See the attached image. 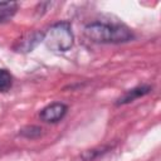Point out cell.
Masks as SVG:
<instances>
[{
	"label": "cell",
	"instance_id": "obj_1",
	"mask_svg": "<svg viewBox=\"0 0 161 161\" xmlns=\"http://www.w3.org/2000/svg\"><path fill=\"white\" fill-rule=\"evenodd\" d=\"M84 35L94 43L109 44V43H126L130 42L133 35L131 30L123 25L108 24L94 21L84 26Z\"/></svg>",
	"mask_w": 161,
	"mask_h": 161
},
{
	"label": "cell",
	"instance_id": "obj_2",
	"mask_svg": "<svg viewBox=\"0 0 161 161\" xmlns=\"http://www.w3.org/2000/svg\"><path fill=\"white\" fill-rule=\"evenodd\" d=\"M43 42L45 47L52 52H55V53L68 52L74 43V35L72 31L70 23L59 21L53 24L44 33Z\"/></svg>",
	"mask_w": 161,
	"mask_h": 161
},
{
	"label": "cell",
	"instance_id": "obj_3",
	"mask_svg": "<svg viewBox=\"0 0 161 161\" xmlns=\"http://www.w3.org/2000/svg\"><path fill=\"white\" fill-rule=\"evenodd\" d=\"M43 38H44V33H42V31L26 33V34H24L23 36H20L15 42V44L13 45V48L18 53H29L40 42H43Z\"/></svg>",
	"mask_w": 161,
	"mask_h": 161
},
{
	"label": "cell",
	"instance_id": "obj_4",
	"mask_svg": "<svg viewBox=\"0 0 161 161\" xmlns=\"http://www.w3.org/2000/svg\"><path fill=\"white\" fill-rule=\"evenodd\" d=\"M67 111H68L67 104H64L62 102H54V103H50L47 107H44L40 111L39 117H40V119L43 122L55 123V122L60 121L65 116Z\"/></svg>",
	"mask_w": 161,
	"mask_h": 161
},
{
	"label": "cell",
	"instance_id": "obj_5",
	"mask_svg": "<svg viewBox=\"0 0 161 161\" xmlns=\"http://www.w3.org/2000/svg\"><path fill=\"white\" fill-rule=\"evenodd\" d=\"M151 91H152V87H151V86H138V87H135V88L128 89L127 92H125V93L117 99L116 103H117V104H126V103L133 102L135 99L148 94Z\"/></svg>",
	"mask_w": 161,
	"mask_h": 161
},
{
	"label": "cell",
	"instance_id": "obj_6",
	"mask_svg": "<svg viewBox=\"0 0 161 161\" xmlns=\"http://www.w3.org/2000/svg\"><path fill=\"white\" fill-rule=\"evenodd\" d=\"M16 8H18L16 3H10V1L0 3V23H5L10 20L15 14Z\"/></svg>",
	"mask_w": 161,
	"mask_h": 161
},
{
	"label": "cell",
	"instance_id": "obj_7",
	"mask_svg": "<svg viewBox=\"0 0 161 161\" xmlns=\"http://www.w3.org/2000/svg\"><path fill=\"white\" fill-rule=\"evenodd\" d=\"M19 135H21L23 137L25 138H30V140H34V138H38L40 135H42V128L39 126H25L20 130Z\"/></svg>",
	"mask_w": 161,
	"mask_h": 161
},
{
	"label": "cell",
	"instance_id": "obj_8",
	"mask_svg": "<svg viewBox=\"0 0 161 161\" xmlns=\"http://www.w3.org/2000/svg\"><path fill=\"white\" fill-rule=\"evenodd\" d=\"M11 83H13L11 74L6 69L0 68V92H6L11 87Z\"/></svg>",
	"mask_w": 161,
	"mask_h": 161
}]
</instances>
